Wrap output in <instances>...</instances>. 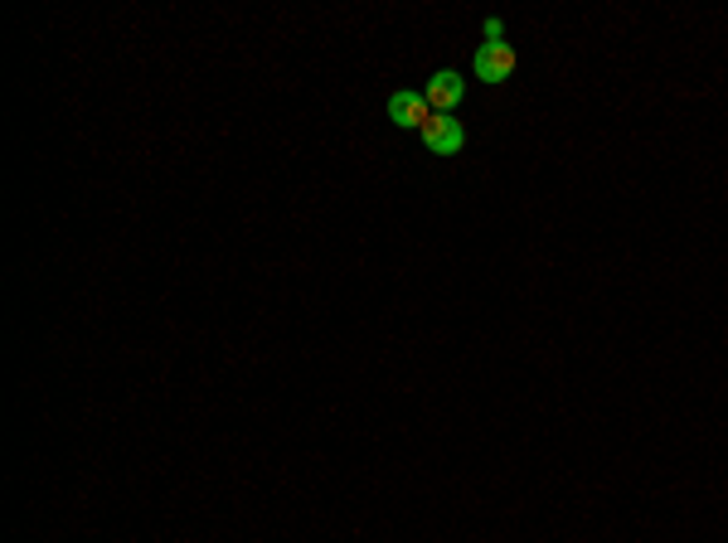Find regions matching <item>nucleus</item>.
Returning <instances> with one entry per match:
<instances>
[{"instance_id": "f257e3e1", "label": "nucleus", "mask_w": 728, "mask_h": 543, "mask_svg": "<svg viewBox=\"0 0 728 543\" xmlns=\"http://www.w3.org/2000/svg\"><path fill=\"white\" fill-rule=\"evenodd\" d=\"M423 146H428L432 155H456L466 146V127L456 117H447V112H432L428 122H423Z\"/></svg>"}, {"instance_id": "f03ea898", "label": "nucleus", "mask_w": 728, "mask_h": 543, "mask_svg": "<svg viewBox=\"0 0 728 543\" xmlns=\"http://www.w3.org/2000/svg\"><path fill=\"white\" fill-rule=\"evenodd\" d=\"M423 98H428L432 112H456L466 98V78L456 68H437L428 78V88H423Z\"/></svg>"}, {"instance_id": "7ed1b4c3", "label": "nucleus", "mask_w": 728, "mask_h": 543, "mask_svg": "<svg viewBox=\"0 0 728 543\" xmlns=\"http://www.w3.org/2000/svg\"><path fill=\"white\" fill-rule=\"evenodd\" d=\"M472 68H476V78L491 83V88L495 83H510V73H515V49H510L505 39L501 45H481L476 59H472Z\"/></svg>"}, {"instance_id": "20e7f679", "label": "nucleus", "mask_w": 728, "mask_h": 543, "mask_svg": "<svg viewBox=\"0 0 728 543\" xmlns=\"http://www.w3.org/2000/svg\"><path fill=\"white\" fill-rule=\"evenodd\" d=\"M432 117V108H428V98L423 92H393L389 98V122L393 127H403V131H423V122Z\"/></svg>"}, {"instance_id": "39448f33", "label": "nucleus", "mask_w": 728, "mask_h": 543, "mask_svg": "<svg viewBox=\"0 0 728 543\" xmlns=\"http://www.w3.org/2000/svg\"><path fill=\"white\" fill-rule=\"evenodd\" d=\"M501 39H505V25L501 20H486V45H501Z\"/></svg>"}]
</instances>
